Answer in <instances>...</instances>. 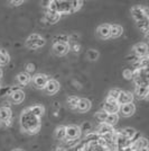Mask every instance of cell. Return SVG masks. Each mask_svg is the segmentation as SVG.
Returning <instances> with one entry per match:
<instances>
[{"instance_id": "35", "label": "cell", "mask_w": 149, "mask_h": 151, "mask_svg": "<svg viewBox=\"0 0 149 151\" xmlns=\"http://www.w3.org/2000/svg\"><path fill=\"white\" fill-rule=\"evenodd\" d=\"M34 71H35V64L34 63H27L26 64V72L28 75H31V72H34Z\"/></svg>"}, {"instance_id": "1", "label": "cell", "mask_w": 149, "mask_h": 151, "mask_svg": "<svg viewBox=\"0 0 149 151\" xmlns=\"http://www.w3.org/2000/svg\"><path fill=\"white\" fill-rule=\"evenodd\" d=\"M20 125L23 131L28 134H36L40 130V120L31 113L27 108L21 112L20 115Z\"/></svg>"}, {"instance_id": "40", "label": "cell", "mask_w": 149, "mask_h": 151, "mask_svg": "<svg viewBox=\"0 0 149 151\" xmlns=\"http://www.w3.org/2000/svg\"><path fill=\"white\" fill-rule=\"evenodd\" d=\"M75 151H83V149H82V148H77Z\"/></svg>"}, {"instance_id": "11", "label": "cell", "mask_w": 149, "mask_h": 151, "mask_svg": "<svg viewBox=\"0 0 149 151\" xmlns=\"http://www.w3.org/2000/svg\"><path fill=\"white\" fill-rule=\"evenodd\" d=\"M133 101V95L131 94L130 91H120V94L118 96V99H117V103L119 105H123V104H129V103H132Z\"/></svg>"}, {"instance_id": "9", "label": "cell", "mask_w": 149, "mask_h": 151, "mask_svg": "<svg viewBox=\"0 0 149 151\" xmlns=\"http://www.w3.org/2000/svg\"><path fill=\"white\" fill-rule=\"evenodd\" d=\"M119 112L120 114L124 116V117H129V116H132L135 112H136V106L132 104V103H129V104H123V105H120L119 107Z\"/></svg>"}, {"instance_id": "18", "label": "cell", "mask_w": 149, "mask_h": 151, "mask_svg": "<svg viewBox=\"0 0 149 151\" xmlns=\"http://www.w3.org/2000/svg\"><path fill=\"white\" fill-rule=\"evenodd\" d=\"M149 93L148 85H143V86H136V95L139 99L147 98Z\"/></svg>"}, {"instance_id": "4", "label": "cell", "mask_w": 149, "mask_h": 151, "mask_svg": "<svg viewBox=\"0 0 149 151\" xmlns=\"http://www.w3.org/2000/svg\"><path fill=\"white\" fill-rule=\"evenodd\" d=\"M81 129L80 126L68 125L66 126V133H65V140H79L81 137Z\"/></svg>"}, {"instance_id": "39", "label": "cell", "mask_w": 149, "mask_h": 151, "mask_svg": "<svg viewBox=\"0 0 149 151\" xmlns=\"http://www.w3.org/2000/svg\"><path fill=\"white\" fill-rule=\"evenodd\" d=\"M13 151H24L23 149H13Z\"/></svg>"}, {"instance_id": "25", "label": "cell", "mask_w": 149, "mask_h": 151, "mask_svg": "<svg viewBox=\"0 0 149 151\" xmlns=\"http://www.w3.org/2000/svg\"><path fill=\"white\" fill-rule=\"evenodd\" d=\"M65 133H66V126L61 125L55 130V137L57 140H65Z\"/></svg>"}, {"instance_id": "34", "label": "cell", "mask_w": 149, "mask_h": 151, "mask_svg": "<svg viewBox=\"0 0 149 151\" xmlns=\"http://www.w3.org/2000/svg\"><path fill=\"white\" fill-rule=\"evenodd\" d=\"M122 75H123L124 79H127V80H131V79H132V70L131 69H124L123 72H122Z\"/></svg>"}, {"instance_id": "17", "label": "cell", "mask_w": 149, "mask_h": 151, "mask_svg": "<svg viewBox=\"0 0 149 151\" xmlns=\"http://www.w3.org/2000/svg\"><path fill=\"white\" fill-rule=\"evenodd\" d=\"M11 116H13V113L9 107H0V121L1 122L7 123L8 121H11Z\"/></svg>"}, {"instance_id": "36", "label": "cell", "mask_w": 149, "mask_h": 151, "mask_svg": "<svg viewBox=\"0 0 149 151\" xmlns=\"http://www.w3.org/2000/svg\"><path fill=\"white\" fill-rule=\"evenodd\" d=\"M70 49L73 51L74 53H79V52H80V49H81V46L77 44V43H74L72 46H70Z\"/></svg>"}, {"instance_id": "5", "label": "cell", "mask_w": 149, "mask_h": 151, "mask_svg": "<svg viewBox=\"0 0 149 151\" xmlns=\"http://www.w3.org/2000/svg\"><path fill=\"white\" fill-rule=\"evenodd\" d=\"M50 80L48 76L44 75V73H37L33 77V82H34V86L37 89H44V87L46 86L47 81Z\"/></svg>"}, {"instance_id": "3", "label": "cell", "mask_w": 149, "mask_h": 151, "mask_svg": "<svg viewBox=\"0 0 149 151\" xmlns=\"http://www.w3.org/2000/svg\"><path fill=\"white\" fill-rule=\"evenodd\" d=\"M131 15H132L133 19L136 20V23L143 22L145 19H149L147 8H143V7H140V6L132 7V8H131Z\"/></svg>"}, {"instance_id": "24", "label": "cell", "mask_w": 149, "mask_h": 151, "mask_svg": "<svg viewBox=\"0 0 149 151\" xmlns=\"http://www.w3.org/2000/svg\"><path fill=\"white\" fill-rule=\"evenodd\" d=\"M10 61V57L8 52L4 49H0V65H6Z\"/></svg>"}, {"instance_id": "30", "label": "cell", "mask_w": 149, "mask_h": 151, "mask_svg": "<svg viewBox=\"0 0 149 151\" xmlns=\"http://www.w3.org/2000/svg\"><path fill=\"white\" fill-rule=\"evenodd\" d=\"M120 89L118 88H114V89H111L110 91H109V94H108V99H111V101H116L118 99V96L120 94Z\"/></svg>"}, {"instance_id": "21", "label": "cell", "mask_w": 149, "mask_h": 151, "mask_svg": "<svg viewBox=\"0 0 149 151\" xmlns=\"http://www.w3.org/2000/svg\"><path fill=\"white\" fill-rule=\"evenodd\" d=\"M123 33V28L120 25H110V37L117 38L121 36Z\"/></svg>"}, {"instance_id": "15", "label": "cell", "mask_w": 149, "mask_h": 151, "mask_svg": "<svg viewBox=\"0 0 149 151\" xmlns=\"http://www.w3.org/2000/svg\"><path fill=\"white\" fill-rule=\"evenodd\" d=\"M91 101L87 99V98H80L79 99V103H77V111L80 112V113H85L87 111H90V108H91Z\"/></svg>"}, {"instance_id": "42", "label": "cell", "mask_w": 149, "mask_h": 151, "mask_svg": "<svg viewBox=\"0 0 149 151\" xmlns=\"http://www.w3.org/2000/svg\"><path fill=\"white\" fill-rule=\"evenodd\" d=\"M0 126H1V122H0Z\"/></svg>"}, {"instance_id": "31", "label": "cell", "mask_w": 149, "mask_h": 151, "mask_svg": "<svg viewBox=\"0 0 149 151\" xmlns=\"http://www.w3.org/2000/svg\"><path fill=\"white\" fill-rule=\"evenodd\" d=\"M92 123L91 122H83L82 123V125L80 126V129H81V132H87V133H90L92 131Z\"/></svg>"}, {"instance_id": "38", "label": "cell", "mask_w": 149, "mask_h": 151, "mask_svg": "<svg viewBox=\"0 0 149 151\" xmlns=\"http://www.w3.org/2000/svg\"><path fill=\"white\" fill-rule=\"evenodd\" d=\"M133 151H148V149L145 148V149H139V150H133Z\"/></svg>"}, {"instance_id": "37", "label": "cell", "mask_w": 149, "mask_h": 151, "mask_svg": "<svg viewBox=\"0 0 149 151\" xmlns=\"http://www.w3.org/2000/svg\"><path fill=\"white\" fill-rule=\"evenodd\" d=\"M10 4L11 5H13V6H20V5H23L24 4V1L23 0H19V1H10Z\"/></svg>"}, {"instance_id": "10", "label": "cell", "mask_w": 149, "mask_h": 151, "mask_svg": "<svg viewBox=\"0 0 149 151\" xmlns=\"http://www.w3.org/2000/svg\"><path fill=\"white\" fill-rule=\"evenodd\" d=\"M70 51L68 43H54L53 45V52L56 55H65Z\"/></svg>"}, {"instance_id": "6", "label": "cell", "mask_w": 149, "mask_h": 151, "mask_svg": "<svg viewBox=\"0 0 149 151\" xmlns=\"http://www.w3.org/2000/svg\"><path fill=\"white\" fill-rule=\"evenodd\" d=\"M102 107H103V111H106L108 114H117L119 112L120 105L116 101H111V99L106 98V101L103 103Z\"/></svg>"}, {"instance_id": "33", "label": "cell", "mask_w": 149, "mask_h": 151, "mask_svg": "<svg viewBox=\"0 0 149 151\" xmlns=\"http://www.w3.org/2000/svg\"><path fill=\"white\" fill-rule=\"evenodd\" d=\"M83 5V1L81 0H74V1H71V6H72V13L77 12Z\"/></svg>"}, {"instance_id": "13", "label": "cell", "mask_w": 149, "mask_h": 151, "mask_svg": "<svg viewBox=\"0 0 149 151\" xmlns=\"http://www.w3.org/2000/svg\"><path fill=\"white\" fill-rule=\"evenodd\" d=\"M130 148L132 150H139V149L148 148V141H147V139L143 138V137H139L133 142H131Z\"/></svg>"}, {"instance_id": "32", "label": "cell", "mask_w": 149, "mask_h": 151, "mask_svg": "<svg viewBox=\"0 0 149 151\" xmlns=\"http://www.w3.org/2000/svg\"><path fill=\"white\" fill-rule=\"evenodd\" d=\"M70 42V37L66 35H57L54 37V43H68Z\"/></svg>"}, {"instance_id": "29", "label": "cell", "mask_w": 149, "mask_h": 151, "mask_svg": "<svg viewBox=\"0 0 149 151\" xmlns=\"http://www.w3.org/2000/svg\"><path fill=\"white\" fill-rule=\"evenodd\" d=\"M108 115L109 114L106 113V111H100V112H98V113L95 114V119L99 121L100 123H106V117H108Z\"/></svg>"}, {"instance_id": "23", "label": "cell", "mask_w": 149, "mask_h": 151, "mask_svg": "<svg viewBox=\"0 0 149 151\" xmlns=\"http://www.w3.org/2000/svg\"><path fill=\"white\" fill-rule=\"evenodd\" d=\"M119 133H120L121 135L126 137L127 139L132 140L133 137L136 135V130H135V129H132V127H126V129H123V130H121Z\"/></svg>"}, {"instance_id": "28", "label": "cell", "mask_w": 149, "mask_h": 151, "mask_svg": "<svg viewBox=\"0 0 149 151\" xmlns=\"http://www.w3.org/2000/svg\"><path fill=\"white\" fill-rule=\"evenodd\" d=\"M79 97L76 96H70L67 98V106L72 109H75L77 107V103H79Z\"/></svg>"}, {"instance_id": "7", "label": "cell", "mask_w": 149, "mask_h": 151, "mask_svg": "<svg viewBox=\"0 0 149 151\" xmlns=\"http://www.w3.org/2000/svg\"><path fill=\"white\" fill-rule=\"evenodd\" d=\"M60 88H61L60 82L55 79H50L46 83V86L44 87V91L47 95H54L60 90Z\"/></svg>"}, {"instance_id": "19", "label": "cell", "mask_w": 149, "mask_h": 151, "mask_svg": "<svg viewBox=\"0 0 149 151\" xmlns=\"http://www.w3.org/2000/svg\"><path fill=\"white\" fill-rule=\"evenodd\" d=\"M61 18V15L60 14L55 13V12H47L45 15V20L48 23V24H56Z\"/></svg>"}, {"instance_id": "14", "label": "cell", "mask_w": 149, "mask_h": 151, "mask_svg": "<svg viewBox=\"0 0 149 151\" xmlns=\"http://www.w3.org/2000/svg\"><path fill=\"white\" fill-rule=\"evenodd\" d=\"M114 133V129L113 126L109 125L106 123H101L99 126H98V131H96V134L99 137H103V135H106V134H112Z\"/></svg>"}, {"instance_id": "22", "label": "cell", "mask_w": 149, "mask_h": 151, "mask_svg": "<svg viewBox=\"0 0 149 151\" xmlns=\"http://www.w3.org/2000/svg\"><path fill=\"white\" fill-rule=\"evenodd\" d=\"M31 80V75H28L27 72H20L18 76H17V81H18L19 85H23V86H26L28 85Z\"/></svg>"}, {"instance_id": "26", "label": "cell", "mask_w": 149, "mask_h": 151, "mask_svg": "<svg viewBox=\"0 0 149 151\" xmlns=\"http://www.w3.org/2000/svg\"><path fill=\"white\" fill-rule=\"evenodd\" d=\"M100 57V53L96 50L94 49H90V50L87 52V58L90 60V61H96Z\"/></svg>"}, {"instance_id": "16", "label": "cell", "mask_w": 149, "mask_h": 151, "mask_svg": "<svg viewBox=\"0 0 149 151\" xmlns=\"http://www.w3.org/2000/svg\"><path fill=\"white\" fill-rule=\"evenodd\" d=\"M98 36L102 40H106V38L110 37V25L108 24H103V25H100L98 27Z\"/></svg>"}, {"instance_id": "20", "label": "cell", "mask_w": 149, "mask_h": 151, "mask_svg": "<svg viewBox=\"0 0 149 151\" xmlns=\"http://www.w3.org/2000/svg\"><path fill=\"white\" fill-rule=\"evenodd\" d=\"M28 109L31 111V113L33 114V115H35L39 120H40V117L45 114V108H44V106H42V105H34V106L29 107Z\"/></svg>"}, {"instance_id": "8", "label": "cell", "mask_w": 149, "mask_h": 151, "mask_svg": "<svg viewBox=\"0 0 149 151\" xmlns=\"http://www.w3.org/2000/svg\"><path fill=\"white\" fill-rule=\"evenodd\" d=\"M25 99V93L20 89H13L9 94V101L13 104H20Z\"/></svg>"}, {"instance_id": "27", "label": "cell", "mask_w": 149, "mask_h": 151, "mask_svg": "<svg viewBox=\"0 0 149 151\" xmlns=\"http://www.w3.org/2000/svg\"><path fill=\"white\" fill-rule=\"evenodd\" d=\"M118 121H119L118 114H109L108 117H106V124H109V125L113 126L118 123Z\"/></svg>"}, {"instance_id": "41", "label": "cell", "mask_w": 149, "mask_h": 151, "mask_svg": "<svg viewBox=\"0 0 149 151\" xmlns=\"http://www.w3.org/2000/svg\"><path fill=\"white\" fill-rule=\"evenodd\" d=\"M1 77H2V70L0 69V78H1Z\"/></svg>"}, {"instance_id": "2", "label": "cell", "mask_w": 149, "mask_h": 151, "mask_svg": "<svg viewBox=\"0 0 149 151\" xmlns=\"http://www.w3.org/2000/svg\"><path fill=\"white\" fill-rule=\"evenodd\" d=\"M45 43H46V41L38 34H33L26 40V46L28 49H33V50L43 46V45H45Z\"/></svg>"}, {"instance_id": "12", "label": "cell", "mask_w": 149, "mask_h": 151, "mask_svg": "<svg viewBox=\"0 0 149 151\" xmlns=\"http://www.w3.org/2000/svg\"><path fill=\"white\" fill-rule=\"evenodd\" d=\"M133 52L139 58L147 57L148 55V45L146 43H138L133 46Z\"/></svg>"}]
</instances>
